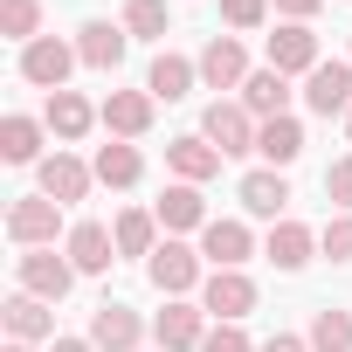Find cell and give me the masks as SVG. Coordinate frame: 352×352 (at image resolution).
<instances>
[{
    "label": "cell",
    "mask_w": 352,
    "mask_h": 352,
    "mask_svg": "<svg viewBox=\"0 0 352 352\" xmlns=\"http://www.w3.org/2000/svg\"><path fill=\"white\" fill-rule=\"evenodd\" d=\"M69 208L63 201H49V194H14L8 201V242L14 249H56V242H69V228L76 221H63Z\"/></svg>",
    "instance_id": "cell-1"
},
{
    "label": "cell",
    "mask_w": 352,
    "mask_h": 352,
    "mask_svg": "<svg viewBox=\"0 0 352 352\" xmlns=\"http://www.w3.org/2000/svg\"><path fill=\"white\" fill-rule=\"evenodd\" d=\"M145 276H152L159 297H201V283H208V256H201L194 242H180V235H166V242L152 249Z\"/></svg>",
    "instance_id": "cell-2"
},
{
    "label": "cell",
    "mask_w": 352,
    "mask_h": 352,
    "mask_svg": "<svg viewBox=\"0 0 352 352\" xmlns=\"http://www.w3.org/2000/svg\"><path fill=\"white\" fill-rule=\"evenodd\" d=\"M256 131H263V118H256L242 97H214V104L201 111V138H208L221 159H242V152H256Z\"/></svg>",
    "instance_id": "cell-3"
},
{
    "label": "cell",
    "mask_w": 352,
    "mask_h": 352,
    "mask_svg": "<svg viewBox=\"0 0 352 352\" xmlns=\"http://www.w3.org/2000/svg\"><path fill=\"white\" fill-rule=\"evenodd\" d=\"M14 290H28V297H42V304H63V297L76 290V263L56 256V249H21V256H14Z\"/></svg>",
    "instance_id": "cell-4"
},
{
    "label": "cell",
    "mask_w": 352,
    "mask_h": 352,
    "mask_svg": "<svg viewBox=\"0 0 352 352\" xmlns=\"http://www.w3.org/2000/svg\"><path fill=\"white\" fill-rule=\"evenodd\" d=\"M256 304H263V290H256L249 270H208V283H201V311H208L214 324H242Z\"/></svg>",
    "instance_id": "cell-5"
},
{
    "label": "cell",
    "mask_w": 352,
    "mask_h": 352,
    "mask_svg": "<svg viewBox=\"0 0 352 352\" xmlns=\"http://www.w3.org/2000/svg\"><path fill=\"white\" fill-rule=\"evenodd\" d=\"M90 187H97V166H90V159H76L69 145H56V152L35 166V194H49V201H63V208L90 201Z\"/></svg>",
    "instance_id": "cell-6"
},
{
    "label": "cell",
    "mask_w": 352,
    "mask_h": 352,
    "mask_svg": "<svg viewBox=\"0 0 352 352\" xmlns=\"http://www.w3.org/2000/svg\"><path fill=\"white\" fill-rule=\"evenodd\" d=\"M208 311H201V297H166L159 311H152V338H159V352H201V338H208Z\"/></svg>",
    "instance_id": "cell-7"
},
{
    "label": "cell",
    "mask_w": 352,
    "mask_h": 352,
    "mask_svg": "<svg viewBox=\"0 0 352 352\" xmlns=\"http://www.w3.org/2000/svg\"><path fill=\"white\" fill-rule=\"evenodd\" d=\"M76 63H83V56H76V42L42 35V42H28V49H21V63H14V69H21V83H35V90H49V97H56V90H69V69H76Z\"/></svg>",
    "instance_id": "cell-8"
},
{
    "label": "cell",
    "mask_w": 352,
    "mask_h": 352,
    "mask_svg": "<svg viewBox=\"0 0 352 352\" xmlns=\"http://www.w3.org/2000/svg\"><path fill=\"white\" fill-rule=\"evenodd\" d=\"M145 331H152V324H145L124 297H104V304L90 311V331H83V338H90L97 352H145Z\"/></svg>",
    "instance_id": "cell-9"
},
{
    "label": "cell",
    "mask_w": 352,
    "mask_h": 352,
    "mask_svg": "<svg viewBox=\"0 0 352 352\" xmlns=\"http://www.w3.org/2000/svg\"><path fill=\"white\" fill-rule=\"evenodd\" d=\"M201 256H208V270H249V256H256L249 214H214L201 228Z\"/></svg>",
    "instance_id": "cell-10"
},
{
    "label": "cell",
    "mask_w": 352,
    "mask_h": 352,
    "mask_svg": "<svg viewBox=\"0 0 352 352\" xmlns=\"http://www.w3.org/2000/svg\"><path fill=\"white\" fill-rule=\"evenodd\" d=\"M263 42H270V69H283V76H311V69L324 63V49H318V28H311V21H276Z\"/></svg>",
    "instance_id": "cell-11"
},
{
    "label": "cell",
    "mask_w": 352,
    "mask_h": 352,
    "mask_svg": "<svg viewBox=\"0 0 352 352\" xmlns=\"http://www.w3.org/2000/svg\"><path fill=\"white\" fill-rule=\"evenodd\" d=\"M304 111L311 118H345L352 111V56H331L304 76Z\"/></svg>",
    "instance_id": "cell-12"
},
{
    "label": "cell",
    "mask_w": 352,
    "mask_h": 352,
    "mask_svg": "<svg viewBox=\"0 0 352 352\" xmlns=\"http://www.w3.org/2000/svg\"><path fill=\"white\" fill-rule=\"evenodd\" d=\"M235 201H242L249 221H283L290 214V180H283L276 166H249L242 180H235Z\"/></svg>",
    "instance_id": "cell-13"
},
{
    "label": "cell",
    "mask_w": 352,
    "mask_h": 352,
    "mask_svg": "<svg viewBox=\"0 0 352 352\" xmlns=\"http://www.w3.org/2000/svg\"><path fill=\"white\" fill-rule=\"evenodd\" d=\"M0 324H8L14 345H56V338H63V331H56V304H42V297H28V290H14L8 304H0Z\"/></svg>",
    "instance_id": "cell-14"
},
{
    "label": "cell",
    "mask_w": 352,
    "mask_h": 352,
    "mask_svg": "<svg viewBox=\"0 0 352 352\" xmlns=\"http://www.w3.org/2000/svg\"><path fill=\"white\" fill-rule=\"evenodd\" d=\"M97 118H104V131L111 138H145L152 131V118H159V97L138 83V90H111L104 104H97Z\"/></svg>",
    "instance_id": "cell-15"
},
{
    "label": "cell",
    "mask_w": 352,
    "mask_h": 352,
    "mask_svg": "<svg viewBox=\"0 0 352 352\" xmlns=\"http://www.w3.org/2000/svg\"><path fill=\"white\" fill-rule=\"evenodd\" d=\"M152 214H159V228L166 235H201L214 214H208V194L201 187H187V180H166V194L152 201Z\"/></svg>",
    "instance_id": "cell-16"
},
{
    "label": "cell",
    "mask_w": 352,
    "mask_h": 352,
    "mask_svg": "<svg viewBox=\"0 0 352 352\" xmlns=\"http://www.w3.org/2000/svg\"><path fill=\"white\" fill-rule=\"evenodd\" d=\"M194 63H201V83H208V90H242V83H249V49H242V35H208V49H201Z\"/></svg>",
    "instance_id": "cell-17"
},
{
    "label": "cell",
    "mask_w": 352,
    "mask_h": 352,
    "mask_svg": "<svg viewBox=\"0 0 352 352\" xmlns=\"http://www.w3.org/2000/svg\"><path fill=\"white\" fill-rule=\"evenodd\" d=\"M42 124H49V138H63V145H83L104 118H97V104L83 97V90H56L49 104H42Z\"/></svg>",
    "instance_id": "cell-18"
},
{
    "label": "cell",
    "mask_w": 352,
    "mask_h": 352,
    "mask_svg": "<svg viewBox=\"0 0 352 352\" xmlns=\"http://www.w3.org/2000/svg\"><path fill=\"white\" fill-rule=\"evenodd\" d=\"M263 256H270L283 276H297V270L318 256V228H311V221H297V214H283V221H270V235H263Z\"/></svg>",
    "instance_id": "cell-19"
},
{
    "label": "cell",
    "mask_w": 352,
    "mask_h": 352,
    "mask_svg": "<svg viewBox=\"0 0 352 352\" xmlns=\"http://www.w3.org/2000/svg\"><path fill=\"white\" fill-rule=\"evenodd\" d=\"M166 173H173V180H187V187H208L214 173H221V152H214L201 131H180V138H166Z\"/></svg>",
    "instance_id": "cell-20"
},
{
    "label": "cell",
    "mask_w": 352,
    "mask_h": 352,
    "mask_svg": "<svg viewBox=\"0 0 352 352\" xmlns=\"http://www.w3.org/2000/svg\"><path fill=\"white\" fill-rule=\"evenodd\" d=\"M124 49H131L124 21H83V28H76V56H83V69H97V76H118Z\"/></svg>",
    "instance_id": "cell-21"
},
{
    "label": "cell",
    "mask_w": 352,
    "mask_h": 352,
    "mask_svg": "<svg viewBox=\"0 0 352 352\" xmlns=\"http://www.w3.org/2000/svg\"><path fill=\"white\" fill-rule=\"evenodd\" d=\"M63 256L76 263V276H104V270L118 263V235H111L104 221H76L69 242H63Z\"/></svg>",
    "instance_id": "cell-22"
},
{
    "label": "cell",
    "mask_w": 352,
    "mask_h": 352,
    "mask_svg": "<svg viewBox=\"0 0 352 352\" xmlns=\"http://www.w3.org/2000/svg\"><path fill=\"white\" fill-rule=\"evenodd\" d=\"M194 83H201V63H194V56H180V49H159V56L145 63V90H152L159 104H180Z\"/></svg>",
    "instance_id": "cell-23"
},
{
    "label": "cell",
    "mask_w": 352,
    "mask_h": 352,
    "mask_svg": "<svg viewBox=\"0 0 352 352\" xmlns=\"http://www.w3.org/2000/svg\"><path fill=\"white\" fill-rule=\"evenodd\" d=\"M42 138H49V124L28 118V111H8V118H0V159H8V166H42V159H49Z\"/></svg>",
    "instance_id": "cell-24"
},
{
    "label": "cell",
    "mask_w": 352,
    "mask_h": 352,
    "mask_svg": "<svg viewBox=\"0 0 352 352\" xmlns=\"http://www.w3.org/2000/svg\"><path fill=\"white\" fill-rule=\"evenodd\" d=\"M97 187H111V194H124V187H138L145 180V152L131 145V138H111V145H97Z\"/></svg>",
    "instance_id": "cell-25"
},
{
    "label": "cell",
    "mask_w": 352,
    "mask_h": 352,
    "mask_svg": "<svg viewBox=\"0 0 352 352\" xmlns=\"http://www.w3.org/2000/svg\"><path fill=\"white\" fill-rule=\"evenodd\" d=\"M235 97H242L256 118H290V97H297V90H290V76H283V69H270V63H263V69H249V83H242Z\"/></svg>",
    "instance_id": "cell-26"
},
{
    "label": "cell",
    "mask_w": 352,
    "mask_h": 352,
    "mask_svg": "<svg viewBox=\"0 0 352 352\" xmlns=\"http://www.w3.org/2000/svg\"><path fill=\"white\" fill-rule=\"evenodd\" d=\"M256 152H263V166L290 173V166L304 159V124H297V118H263V131H256Z\"/></svg>",
    "instance_id": "cell-27"
},
{
    "label": "cell",
    "mask_w": 352,
    "mask_h": 352,
    "mask_svg": "<svg viewBox=\"0 0 352 352\" xmlns=\"http://www.w3.org/2000/svg\"><path fill=\"white\" fill-rule=\"evenodd\" d=\"M111 235H118V256L152 263V249H159V214H152V208H124V214L111 221Z\"/></svg>",
    "instance_id": "cell-28"
},
{
    "label": "cell",
    "mask_w": 352,
    "mask_h": 352,
    "mask_svg": "<svg viewBox=\"0 0 352 352\" xmlns=\"http://www.w3.org/2000/svg\"><path fill=\"white\" fill-rule=\"evenodd\" d=\"M124 35L131 42H166L173 35V8H166V0H124Z\"/></svg>",
    "instance_id": "cell-29"
},
{
    "label": "cell",
    "mask_w": 352,
    "mask_h": 352,
    "mask_svg": "<svg viewBox=\"0 0 352 352\" xmlns=\"http://www.w3.org/2000/svg\"><path fill=\"white\" fill-rule=\"evenodd\" d=\"M311 352H352V311H338V304H324V311H311Z\"/></svg>",
    "instance_id": "cell-30"
},
{
    "label": "cell",
    "mask_w": 352,
    "mask_h": 352,
    "mask_svg": "<svg viewBox=\"0 0 352 352\" xmlns=\"http://www.w3.org/2000/svg\"><path fill=\"white\" fill-rule=\"evenodd\" d=\"M0 35H8L14 49L42 42V0H0Z\"/></svg>",
    "instance_id": "cell-31"
},
{
    "label": "cell",
    "mask_w": 352,
    "mask_h": 352,
    "mask_svg": "<svg viewBox=\"0 0 352 352\" xmlns=\"http://www.w3.org/2000/svg\"><path fill=\"white\" fill-rule=\"evenodd\" d=\"M270 0H221V21H228V35H263L270 28Z\"/></svg>",
    "instance_id": "cell-32"
},
{
    "label": "cell",
    "mask_w": 352,
    "mask_h": 352,
    "mask_svg": "<svg viewBox=\"0 0 352 352\" xmlns=\"http://www.w3.org/2000/svg\"><path fill=\"white\" fill-rule=\"evenodd\" d=\"M324 201H331V214H352V152H338L324 166Z\"/></svg>",
    "instance_id": "cell-33"
},
{
    "label": "cell",
    "mask_w": 352,
    "mask_h": 352,
    "mask_svg": "<svg viewBox=\"0 0 352 352\" xmlns=\"http://www.w3.org/2000/svg\"><path fill=\"white\" fill-rule=\"evenodd\" d=\"M318 256H331V263H352V214H331V221L318 228Z\"/></svg>",
    "instance_id": "cell-34"
},
{
    "label": "cell",
    "mask_w": 352,
    "mask_h": 352,
    "mask_svg": "<svg viewBox=\"0 0 352 352\" xmlns=\"http://www.w3.org/2000/svg\"><path fill=\"white\" fill-rule=\"evenodd\" d=\"M201 352H263L242 324H208V338H201Z\"/></svg>",
    "instance_id": "cell-35"
},
{
    "label": "cell",
    "mask_w": 352,
    "mask_h": 352,
    "mask_svg": "<svg viewBox=\"0 0 352 352\" xmlns=\"http://www.w3.org/2000/svg\"><path fill=\"white\" fill-rule=\"evenodd\" d=\"M263 352H311V338H304V331H270Z\"/></svg>",
    "instance_id": "cell-36"
},
{
    "label": "cell",
    "mask_w": 352,
    "mask_h": 352,
    "mask_svg": "<svg viewBox=\"0 0 352 352\" xmlns=\"http://www.w3.org/2000/svg\"><path fill=\"white\" fill-rule=\"evenodd\" d=\"M270 8H276V14H283V21H311V14H318V8H324V0H270Z\"/></svg>",
    "instance_id": "cell-37"
},
{
    "label": "cell",
    "mask_w": 352,
    "mask_h": 352,
    "mask_svg": "<svg viewBox=\"0 0 352 352\" xmlns=\"http://www.w3.org/2000/svg\"><path fill=\"white\" fill-rule=\"evenodd\" d=\"M49 352H97V345H90V338H76V331H63V338H56Z\"/></svg>",
    "instance_id": "cell-38"
},
{
    "label": "cell",
    "mask_w": 352,
    "mask_h": 352,
    "mask_svg": "<svg viewBox=\"0 0 352 352\" xmlns=\"http://www.w3.org/2000/svg\"><path fill=\"white\" fill-rule=\"evenodd\" d=\"M8 352H35V345H14V338H8Z\"/></svg>",
    "instance_id": "cell-39"
},
{
    "label": "cell",
    "mask_w": 352,
    "mask_h": 352,
    "mask_svg": "<svg viewBox=\"0 0 352 352\" xmlns=\"http://www.w3.org/2000/svg\"><path fill=\"white\" fill-rule=\"evenodd\" d=\"M345 145H352V111H345Z\"/></svg>",
    "instance_id": "cell-40"
}]
</instances>
